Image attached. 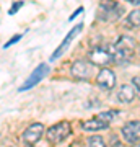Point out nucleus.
<instances>
[{"label": "nucleus", "instance_id": "obj_8", "mask_svg": "<svg viewBox=\"0 0 140 147\" xmlns=\"http://www.w3.org/2000/svg\"><path fill=\"white\" fill-rule=\"evenodd\" d=\"M96 85H98L99 88L103 90H111L114 88L116 85V74L111 70V69L104 67L99 70V74L96 75Z\"/></svg>", "mask_w": 140, "mask_h": 147}, {"label": "nucleus", "instance_id": "obj_12", "mask_svg": "<svg viewBox=\"0 0 140 147\" xmlns=\"http://www.w3.org/2000/svg\"><path fill=\"white\" fill-rule=\"evenodd\" d=\"M116 96H117V100L121 103H132L137 95H135V90L132 85H121Z\"/></svg>", "mask_w": 140, "mask_h": 147}, {"label": "nucleus", "instance_id": "obj_10", "mask_svg": "<svg viewBox=\"0 0 140 147\" xmlns=\"http://www.w3.org/2000/svg\"><path fill=\"white\" fill-rule=\"evenodd\" d=\"M82 28H83V25H82V23H78L77 26L73 28L72 31H70V33H68V34H67V36L64 38V41L60 42V46H59L57 49L54 51V54H52V56H51V61H56V59H59V57H60V56H62L64 53H65V49H67V47H68V44L72 42V39H73V38H75V36H77L78 33L82 31Z\"/></svg>", "mask_w": 140, "mask_h": 147}, {"label": "nucleus", "instance_id": "obj_9", "mask_svg": "<svg viewBox=\"0 0 140 147\" xmlns=\"http://www.w3.org/2000/svg\"><path fill=\"white\" fill-rule=\"evenodd\" d=\"M70 74H72L73 79H77V80H86L91 75V65L86 61H77V62L72 64Z\"/></svg>", "mask_w": 140, "mask_h": 147}, {"label": "nucleus", "instance_id": "obj_18", "mask_svg": "<svg viewBox=\"0 0 140 147\" xmlns=\"http://www.w3.org/2000/svg\"><path fill=\"white\" fill-rule=\"evenodd\" d=\"M21 7H23V2H15V3H13V7H11L10 8V11H8V13H10V15H15L16 11H18V8H21Z\"/></svg>", "mask_w": 140, "mask_h": 147}, {"label": "nucleus", "instance_id": "obj_6", "mask_svg": "<svg viewBox=\"0 0 140 147\" xmlns=\"http://www.w3.org/2000/svg\"><path fill=\"white\" fill-rule=\"evenodd\" d=\"M122 137L129 144H139L140 142V121H130L121 129Z\"/></svg>", "mask_w": 140, "mask_h": 147}, {"label": "nucleus", "instance_id": "obj_7", "mask_svg": "<svg viewBox=\"0 0 140 147\" xmlns=\"http://www.w3.org/2000/svg\"><path fill=\"white\" fill-rule=\"evenodd\" d=\"M42 132H44V124L42 123H33V124H29V126L25 129V132H23V141L26 142V144H29V146H33V144H36L39 139H41Z\"/></svg>", "mask_w": 140, "mask_h": 147}, {"label": "nucleus", "instance_id": "obj_20", "mask_svg": "<svg viewBox=\"0 0 140 147\" xmlns=\"http://www.w3.org/2000/svg\"><path fill=\"white\" fill-rule=\"evenodd\" d=\"M125 2H130V3H134V5H139L140 0H125Z\"/></svg>", "mask_w": 140, "mask_h": 147}, {"label": "nucleus", "instance_id": "obj_5", "mask_svg": "<svg viewBox=\"0 0 140 147\" xmlns=\"http://www.w3.org/2000/svg\"><path fill=\"white\" fill-rule=\"evenodd\" d=\"M47 70H49V67H47V64H39L34 70H33V74L26 79V82L20 87V92H26V90L33 88L34 85H38L39 82H41L44 77H46Z\"/></svg>", "mask_w": 140, "mask_h": 147}, {"label": "nucleus", "instance_id": "obj_16", "mask_svg": "<svg viewBox=\"0 0 140 147\" xmlns=\"http://www.w3.org/2000/svg\"><path fill=\"white\" fill-rule=\"evenodd\" d=\"M132 87H134V90H135L137 98H140V77H134V79H132Z\"/></svg>", "mask_w": 140, "mask_h": 147}, {"label": "nucleus", "instance_id": "obj_15", "mask_svg": "<svg viewBox=\"0 0 140 147\" xmlns=\"http://www.w3.org/2000/svg\"><path fill=\"white\" fill-rule=\"evenodd\" d=\"M117 115L116 111H104V113H99L96 118H99V119H103V121H108V123H111V121L114 119V116Z\"/></svg>", "mask_w": 140, "mask_h": 147}, {"label": "nucleus", "instance_id": "obj_11", "mask_svg": "<svg viewBox=\"0 0 140 147\" xmlns=\"http://www.w3.org/2000/svg\"><path fill=\"white\" fill-rule=\"evenodd\" d=\"M109 127L108 121H103L99 118H93V119H88L82 123V129L83 131H91V132H98V131H104Z\"/></svg>", "mask_w": 140, "mask_h": 147}, {"label": "nucleus", "instance_id": "obj_13", "mask_svg": "<svg viewBox=\"0 0 140 147\" xmlns=\"http://www.w3.org/2000/svg\"><path fill=\"white\" fill-rule=\"evenodd\" d=\"M125 25L129 28H139L140 26V8H135V10H132L129 15H127Z\"/></svg>", "mask_w": 140, "mask_h": 147}, {"label": "nucleus", "instance_id": "obj_19", "mask_svg": "<svg viewBox=\"0 0 140 147\" xmlns=\"http://www.w3.org/2000/svg\"><path fill=\"white\" fill-rule=\"evenodd\" d=\"M82 11H83V8H78V10H75V11H73V13H72V15H70V18H68V20L72 21L73 18H75V16H77V15H80Z\"/></svg>", "mask_w": 140, "mask_h": 147}, {"label": "nucleus", "instance_id": "obj_17", "mask_svg": "<svg viewBox=\"0 0 140 147\" xmlns=\"http://www.w3.org/2000/svg\"><path fill=\"white\" fill-rule=\"evenodd\" d=\"M21 39V34H15V36L11 38V39H8V41L5 42V44H3V49H7V47H10L11 44H15L16 41H20Z\"/></svg>", "mask_w": 140, "mask_h": 147}, {"label": "nucleus", "instance_id": "obj_1", "mask_svg": "<svg viewBox=\"0 0 140 147\" xmlns=\"http://www.w3.org/2000/svg\"><path fill=\"white\" fill-rule=\"evenodd\" d=\"M135 49V39L130 36H121L116 44L111 47V53L114 56V62L117 64H127L134 56Z\"/></svg>", "mask_w": 140, "mask_h": 147}, {"label": "nucleus", "instance_id": "obj_4", "mask_svg": "<svg viewBox=\"0 0 140 147\" xmlns=\"http://www.w3.org/2000/svg\"><path fill=\"white\" fill-rule=\"evenodd\" d=\"M88 61L93 65H99V67H106L108 64L114 62V56L111 53V49H106V47H94L93 51L88 54Z\"/></svg>", "mask_w": 140, "mask_h": 147}, {"label": "nucleus", "instance_id": "obj_2", "mask_svg": "<svg viewBox=\"0 0 140 147\" xmlns=\"http://www.w3.org/2000/svg\"><path fill=\"white\" fill-rule=\"evenodd\" d=\"M70 132H72V124L68 121H62L49 127L46 131V137L51 144H60L70 136Z\"/></svg>", "mask_w": 140, "mask_h": 147}, {"label": "nucleus", "instance_id": "obj_3", "mask_svg": "<svg viewBox=\"0 0 140 147\" xmlns=\"http://www.w3.org/2000/svg\"><path fill=\"white\" fill-rule=\"evenodd\" d=\"M122 7L114 0H101L99 5V18L101 20H117L122 15Z\"/></svg>", "mask_w": 140, "mask_h": 147}, {"label": "nucleus", "instance_id": "obj_14", "mask_svg": "<svg viewBox=\"0 0 140 147\" xmlns=\"http://www.w3.org/2000/svg\"><path fill=\"white\" fill-rule=\"evenodd\" d=\"M88 147H106V144L101 136H91L88 137Z\"/></svg>", "mask_w": 140, "mask_h": 147}]
</instances>
